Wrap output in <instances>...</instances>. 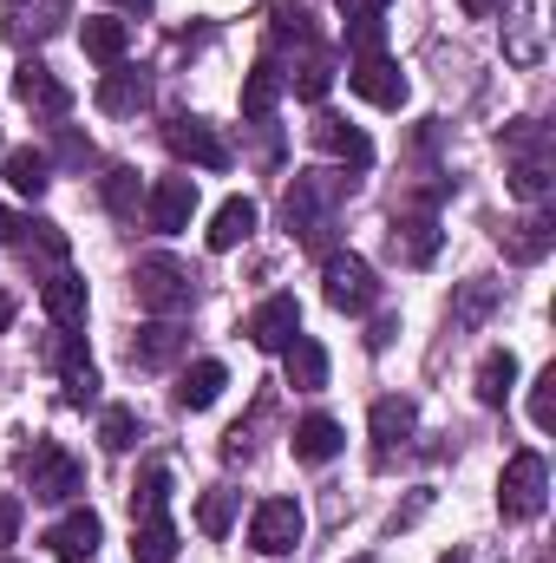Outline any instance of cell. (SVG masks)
<instances>
[{
	"mask_svg": "<svg viewBox=\"0 0 556 563\" xmlns=\"http://www.w3.org/2000/svg\"><path fill=\"white\" fill-rule=\"evenodd\" d=\"M354 190V177L341 170H301L281 197V223L308 243V250H327V230H334V203Z\"/></svg>",
	"mask_w": 556,
	"mask_h": 563,
	"instance_id": "obj_1",
	"label": "cell"
},
{
	"mask_svg": "<svg viewBox=\"0 0 556 563\" xmlns=\"http://www.w3.org/2000/svg\"><path fill=\"white\" fill-rule=\"evenodd\" d=\"M132 295H138L144 314L177 321V314L197 301V276H190L177 256H138V269H132Z\"/></svg>",
	"mask_w": 556,
	"mask_h": 563,
	"instance_id": "obj_2",
	"label": "cell"
},
{
	"mask_svg": "<svg viewBox=\"0 0 556 563\" xmlns=\"http://www.w3.org/2000/svg\"><path fill=\"white\" fill-rule=\"evenodd\" d=\"M321 295H327V308H341V314H367V308L380 301L374 263L354 256V250H327V256H321Z\"/></svg>",
	"mask_w": 556,
	"mask_h": 563,
	"instance_id": "obj_3",
	"label": "cell"
},
{
	"mask_svg": "<svg viewBox=\"0 0 556 563\" xmlns=\"http://www.w3.org/2000/svg\"><path fill=\"white\" fill-rule=\"evenodd\" d=\"M20 472H26V492L40 498V505H66L79 485H86V472H79V459L59 445V439H33V452L20 459Z\"/></svg>",
	"mask_w": 556,
	"mask_h": 563,
	"instance_id": "obj_4",
	"label": "cell"
},
{
	"mask_svg": "<svg viewBox=\"0 0 556 563\" xmlns=\"http://www.w3.org/2000/svg\"><path fill=\"white\" fill-rule=\"evenodd\" d=\"M544 498H551V465L544 452H511L504 459V478H498V511L504 518H544Z\"/></svg>",
	"mask_w": 556,
	"mask_h": 563,
	"instance_id": "obj_5",
	"label": "cell"
},
{
	"mask_svg": "<svg viewBox=\"0 0 556 563\" xmlns=\"http://www.w3.org/2000/svg\"><path fill=\"white\" fill-rule=\"evenodd\" d=\"M301 531H308V518H301L294 498H263L256 518H249V551H263V558H288V551L301 544Z\"/></svg>",
	"mask_w": 556,
	"mask_h": 563,
	"instance_id": "obj_6",
	"label": "cell"
},
{
	"mask_svg": "<svg viewBox=\"0 0 556 563\" xmlns=\"http://www.w3.org/2000/svg\"><path fill=\"white\" fill-rule=\"evenodd\" d=\"M190 217H197V177H157V184L144 190V223H151L157 236L190 230Z\"/></svg>",
	"mask_w": 556,
	"mask_h": 563,
	"instance_id": "obj_7",
	"label": "cell"
},
{
	"mask_svg": "<svg viewBox=\"0 0 556 563\" xmlns=\"http://www.w3.org/2000/svg\"><path fill=\"white\" fill-rule=\"evenodd\" d=\"M66 26V0H0V33L7 46H40Z\"/></svg>",
	"mask_w": 556,
	"mask_h": 563,
	"instance_id": "obj_8",
	"label": "cell"
},
{
	"mask_svg": "<svg viewBox=\"0 0 556 563\" xmlns=\"http://www.w3.org/2000/svg\"><path fill=\"white\" fill-rule=\"evenodd\" d=\"M347 86H354L367 106H380V112H400V106H407V73H400L387 53H360V59L347 66Z\"/></svg>",
	"mask_w": 556,
	"mask_h": 563,
	"instance_id": "obj_9",
	"label": "cell"
},
{
	"mask_svg": "<svg viewBox=\"0 0 556 563\" xmlns=\"http://www.w3.org/2000/svg\"><path fill=\"white\" fill-rule=\"evenodd\" d=\"M164 144H170V157H184V164H197V170H230V144L216 139V125H203V119H170L164 125Z\"/></svg>",
	"mask_w": 556,
	"mask_h": 563,
	"instance_id": "obj_10",
	"label": "cell"
},
{
	"mask_svg": "<svg viewBox=\"0 0 556 563\" xmlns=\"http://www.w3.org/2000/svg\"><path fill=\"white\" fill-rule=\"evenodd\" d=\"M99 544H105V525H99V511H86V505H73V511L46 531V551L59 563H92Z\"/></svg>",
	"mask_w": 556,
	"mask_h": 563,
	"instance_id": "obj_11",
	"label": "cell"
},
{
	"mask_svg": "<svg viewBox=\"0 0 556 563\" xmlns=\"http://www.w3.org/2000/svg\"><path fill=\"white\" fill-rule=\"evenodd\" d=\"M498 243H504V256H511V263H544V256H551V243H556V210H551V203H537L531 217L504 223V236H498Z\"/></svg>",
	"mask_w": 556,
	"mask_h": 563,
	"instance_id": "obj_12",
	"label": "cell"
},
{
	"mask_svg": "<svg viewBox=\"0 0 556 563\" xmlns=\"http://www.w3.org/2000/svg\"><path fill=\"white\" fill-rule=\"evenodd\" d=\"M13 99L20 106H33V112H46V119H66V106H73V92L53 79V66H40V59H20L13 66Z\"/></svg>",
	"mask_w": 556,
	"mask_h": 563,
	"instance_id": "obj_13",
	"label": "cell"
},
{
	"mask_svg": "<svg viewBox=\"0 0 556 563\" xmlns=\"http://www.w3.org/2000/svg\"><path fill=\"white\" fill-rule=\"evenodd\" d=\"M243 334H249L256 347L281 354V347H288V341L301 334V301H294V295H269V301H263V308L249 314V328H243Z\"/></svg>",
	"mask_w": 556,
	"mask_h": 563,
	"instance_id": "obj_14",
	"label": "cell"
},
{
	"mask_svg": "<svg viewBox=\"0 0 556 563\" xmlns=\"http://www.w3.org/2000/svg\"><path fill=\"white\" fill-rule=\"evenodd\" d=\"M308 139L321 144L327 157H341V164H354V170H367L374 164V139L367 132H354L347 119H334V112H314V125H308Z\"/></svg>",
	"mask_w": 556,
	"mask_h": 563,
	"instance_id": "obj_15",
	"label": "cell"
},
{
	"mask_svg": "<svg viewBox=\"0 0 556 563\" xmlns=\"http://www.w3.org/2000/svg\"><path fill=\"white\" fill-rule=\"evenodd\" d=\"M144 106H151V79H144L138 66H105V79H99V112L132 119Z\"/></svg>",
	"mask_w": 556,
	"mask_h": 563,
	"instance_id": "obj_16",
	"label": "cell"
},
{
	"mask_svg": "<svg viewBox=\"0 0 556 563\" xmlns=\"http://www.w3.org/2000/svg\"><path fill=\"white\" fill-rule=\"evenodd\" d=\"M281 374H288V387H294V394L327 387V347H321L314 334H294V341L281 347Z\"/></svg>",
	"mask_w": 556,
	"mask_h": 563,
	"instance_id": "obj_17",
	"label": "cell"
},
{
	"mask_svg": "<svg viewBox=\"0 0 556 563\" xmlns=\"http://www.w3.org/2000/svg\"><path fill=\"white\" fill-rule=\"evenodd\" d=\"M184 328L177 321H151V328H138L132 334V367H144V374H157V367H170L177 354H184Z\"/></svg>",
	"mask_w": 556,
	"mask_h": 563,
	"instance_id": "obj_18",
	"label": "cell"
},
{
	"mask_svg": "<svg viewBox=\"0 0 556 563\" xmlns=\"http://www.w3.org/2000/svg\"><path fill=\"white\" fill-rule=\"evenodd\" d=\"M0 177H7L20 197H46V184H53V157L33 151V144H13V151L0 157Z\"/></svg>",
	"mask_w": 556,
	"mask_h": 563,
	"instance_id": "obj_19",
	"label": "cell"
},
{
	"mask_svg": "<svg viewBox=\"0 0 556 563\" xmlns=\"http://www.w3.org/2000/svg\"><path fill=\"white\" fill-rule=\"evenodd\" d=\"M256 217H263V210H256L249 197H230V203H223V210L210 217V250H216V256L243 250V243L256 236Z\"/></svg>",
	"mask_w": 556,
	"mask_h": 563,
	"instance_id": "obj_20",
	"label": "cell"
},
{
	"mask_svg": "<svg viewBox=\"0 0 556 563\" xmlns=\"http://www.w3.org/2000/svg\"><path fill=\"white\" fill-rule=\"evenodd\" d=\"M40 308H46L59 328H79V321H86V276L53 269V276H46V288H40Z\"/></svg>",
	"mask_w": 556,
	"mask_h": 563,
	"instance_id": "obj_21",
	"label": "cell"
},
{
	"mask_svg": "<svg viewBox=\"0 0 556 563\" xmlns=\"http://www.w3.org/2000/svg\"><path fill=\"white\" fill-rule=\"evenodd\" d=\"M341 445H347V432L327 413H308V420L294 426V459L301 465H327V459H341Z\"/></svg>",
	"mask_w": 556,
	"mask_h": 563,
	"instance_id": "obj_22",
	"label": "cell"
},
{
	"mask_svg": "<svg viewBox=\"0 0 556 563\" xmlns=\"http://www.w3.org/2000/svg\"><path fill=\"white\" fill-rule=\"evenodd\" d=\"M79 46H86V59H99V66H125L132 26H125V20H86V26H79Z\"/></svg>",
	"mask_w": 556,
	"mask_h": 563,
	"instance_id": "obj_23",
	"label": "cell"
},
{
	"mask_svg": "<svg viewBox=\"0 0 556 563\" xmlns=\"http://www.w3.org/2000/svg\"><path fill=\"white\" fill-rule=\"evenodd\" d=\"M223 387H230V367H223V361H197V367L177 380V407L203 413V407H216V400H223Z\"/></svg>",
	"mask_w": 556,
	"mask_h": 563,
	"instance_id": "obj_24",
	"label": "cell"
},
{
	"mask_svg": "<svg viewBox=\"0 0 556 563\" xmlns=\"http://www.w3.org/2000/svg\"><path fill=\"white\" fill-rule=\"evenodd\" d=\"M393 256L413 263V269H425V263L438 256V223H432V217H393Z\"/></svg>",
	"mask_w": 556,
	"mask_h": 563,
	"instance_id": "obj_25",
	"label": "cell"
},
{
	"mask_svg": "<svg viewBox=\"0 0 556 563\" xmlns=\"http://www.w3.org/2000/svg\"><path fill=\"white\" fill-rule=\"evenodd\" d=\"M367 426H374V445H380V452H393V445H407V439H413L419 407H413V400H374Z\"/></svg>",
	"mask_w": 556,
	"mask_h": 563,
	"instance_id": "obj_26",
	"label": "cell"
},
{
	"mask_svg": "<svg viewBox=\"0 0 556 563\" xmlns=\"http://www.w3.org/2000/svg\"><path fill=\"white\" fill-rule=\"evenodd\" d=\"M281 92H288L281 66H276V59H256V66H249V79H243V119H269Z\"/></svg>",
	"mask_w": 556,
	"mask_h": 563,
	"instance_id": "obj_27",
	"label": "cell"
},
{
	"mask_svg": "<svg viewBox=\"0 0 556 563\" xmlns=\"http://www.w3.org/2000/svg\"><path fill=\"white\" fill-rule=\"evenodd\" d=\"M511 387H518V354H511V347H491V354L478 361V400H485V407H504Z\"/></svg>",
	"mask_w": 556,
	"mask_h": 563,
	"instance_id": "obj_28",
	"label": "cell"
},
{
	"mask_svg": "<svg viewBox=\"0 0 556 563\" xmlns=\"http://www.w3.org/2000/svg\"><path fill=\"white\" fill-rule=\"evenodd\" d=\"M132 558L170 563L177 558V525H170V518H138V525H132Z\"/></svg>",
	"mask_w": 556,
	"mask_h": 563,
	"instance_id": "obj_29",
	"label": "cell"
},
{
	"mask_svg": "<svg viewBox=\"0 0 556 563\" xmlns=\"http://www.w3.org/2000/svg\"><path fill=\"white\" fill-rule=\"evenodd\" d=\"M301 99H327V86H334V59L321 53V46H301V59H294V73H281Z\"/></svg>",
	"mask_w": 556,
	"mask_h": 563,
	"instance_id": "obj_30",
	"label": "cell"
},
{
	"mask_svg": "<svg viewBox=\"0 0 556 563\" xmlns=\"http://www.w3.org/2000/svg\"><path fill=\"white\" fill-rule=\"evenodd\" d=\"M164 505H170V465H144L132 478V525L138 518H164Z\"/></svg>",
	"mask_w": 556,
	"mask_h": 563,
	"instance_id": "obj_31",
	"label": "cell"
},
{
	"mask_svg": "<svg viewBox=\"0 0 556 563\" xmlns=\"http://www.w3.org/2000/svg\"><path fill=\"white\" fill-rule=\"evenodd\" d=\"M236 505H243V492H230V485L203 492V505H197V531H203V538H230V525H236Z\"/></svg>",
	"mask_w": 556,
	"mask_h": 563,
	"instance_id": "obj_32",
	"label": "cell"
},
{
	"mask_svg": "<svg viewBox=\"0 0 556 563\" xmlns=\"http://www.w3.org/2000/svg\"><path fill=\"white\" fill-rule=\"evenodd\" d=\"M491 308H498V282H465V288H458V301H452V328L465 334V328H478Z\"/></svg>",
	"mask_w": 556,
	"mask_h": 563,
	"instance_id": "obj_33",
	"label": "cell"
},
{
	"mask_svg": "<svg viewBox=\"0 0 556 563\" xmlns=\"http://www.w3.org/2000/svg\"><path fill=\"white\" fill-rule=\"evenodd\" d=\"M551 170H556V157H518V164H511V190H518L524 203H544V197H551Z\"/></svg>",
	"mask_w": 556,
	"mask_h": 563,
	"instance_id": "obj_34",
	"label": "cell"
},
{
	"mask_svg": "<svg viewBox=\"0 0 556 563\" xmlns=\"http://www.w3.org/2000/svg\"><path fill=\"white\" fill-rule=\"evenodd\" d=\"M99 197H105V210H112V217H138V170H132V164H112Z\"/></svg>",
	"mask_w": 556,
	"mask_h": 563,
	"instance_id": "obj_35",
	"label": "cell"
},
{
	"mask_svg": "<svg viewBox=\"0 0 556 563\" xmlns=\"http://www.w3.org/2000/svg\"><path fill=\"white\" fill-rule=\"evenodd\" d=\"M288 40H294V46H321V40H314V13H308L301 0H276V46H288Z\"/></svg>",
	"mask_w": 556,
	"mask_h": 563,
	"instance_id": "obj_36",
	"label": "cell"
},
{
	"mask_svg": "<svg viewBox=\"0 0 556 563\" xmlns=\"http://www.w3.org/2000/svg\"><path fill=\"white\" fill-rule=\"evenodd\" d=\"M99 445H105V452H132V445H138V413H132V407H105V413H99Z\"/></svg>",
	"mask_w": 556,
	"mask_h": 563,
	"instance_id": "obj_37",
	"label": "cell"
},
{
	"mask_svg": "<svg viewBox=\"0 0 556 563\" xmlns=\"http://www.w3.org/2000/svg\"><path fill=\"white\" fill-rule=\"evenodd\" d=\"M59 380H66V400H73V407H92V400H99V367H92V361L66 367Z\"/></svg>",
	"mask_w": 556,
	"mask_h": 563,
	"instance_id": "obj_38",
	"label": "cell"
},
{
	"mask_svg": "<svg viewBox=\"0 0 556 563\" xmlns=\"http://www.w3.org/2000/svg\"><path fill=\"white\" fill-rule=\"evenodd\" d=\"M531 420L544 426V432L556 426V367H544V374H537V387H531Z\"/></svg>",
	"mask_w": 556,
	"mask_h": 563,
	"instance_id": "obj_39",
	"label": "cell"
},
{
	"mask_svg": "<svg viewBox=\"0 0 556 563\" xmlns=\"http://www.w3.org/2000/svg\"><path fill=\"white\" fill-rule=\"evenodd\" d=\"M46 354H53V367H59V374H66V367H79V361H92V354H86V334H73V328H59Z\"/></svg>",
	"mask_w": 556,
	"mask_h": 563,
	"instance_id": "obj_40",
	"label": "cell"
},
{
	"mask_svg": "<svg viewBox=\"0 0 556 563\" xmlns=\"http://www.w3.org/2000/svg\"><path fill=\"white\" fill-rule=\"evenodd\" d=\"M20 518H26V505H20V498H0V544L20 538Z\"/></svg>",
	"mask_w": 556,
	"mask_h": 563,
	"instance_id": "obj_41",
	"label": "cell"
},
{
	"mask_svg": "<svg viewBox=\"0 0 556 563\" xmlns=\"http://www.w3.org/2000/svg\"><path fill=\"white\" fill-rule=\"evenodd\" d=\"M59 157H66V164H92V139L66 132V139H59Z\"/></svg>",
	"mask_w": 556,
	"mask_h": 563,
	"instance_id": "obj_42",
	"label": "cell"
},
{
	"mask_svg": "<svg viewBox=\"0 0 556 563\" xmlns=\"http://www.w3.org/2000/svg\"><path fill=\"white\" fill-rule=\"evenodd\" d=\"M20 236H26V217H20V210H7V203H0V243H20Z\"/></svg>",
	"mask_w": 556,
	"mask_h": 563,
	"instance_id": "obj_43",
	"label": "cell"
},
{
	"mask_svg": "<svg viewBox=\"0 0 556 563\" xmlns=\"http://www.w3.org/2000/svg\"><path fill=\"white\" fill-rule=\"evenodd\" d=\"M393 334H400V321H393V314H380V321H374V334H367V347H387Z\"/></svg>",
	"mask_w": 556,
	"mask_h": 563,
	"instance_id": "obj_44",
	"label": "cell"
},
{
	"mask_svg": "<svg viewBox=\"0 0 556 563\" xmlns=\"http://www.w3.org/2000/svg\"><path fill=\"white\" fill-rule=\"evenodd\" d=\"M347 20H367V13H387V0H341Z\"/></svg>",
	"mask_w": 556,
	"mask_h": 563,
	"instance_id": "obj_45",
	"label": "cell"
},
{
	"mask_svg": "<svg viewBox=\"0 0 556 563\" xmlns=\"http://www.w3.org/2000/svg\"><path fill=\"white\" fill-rule=\"evenodd\" d=\"M458 7H465V13H471V20H491V13H504V7H511V0H458Z\"/></svg>",
	"mask_w": 556,
	"mask_h": 563,
	"instance_id": "obj_46",
	"label": "cell"
},
{
	"mask_svg": "<svg viewBox=\"0 0 556 563\" xmlns=\"http://www.w3.org/2000/svg\"><path fill=\"white\" fill-rule=\"evenodd\" d=\"M13 314H20V301H13V295H7V288H0V334H7V328H13Z\"/></svg>",
	"mask_w": 556,
	"mask_h": 563,
	"instance_id": "obj_47",
	"label": "cell"
},
{
	"mask_svg": "<svg viewBox=\"0 0 556 563\" xmlns=\"http://www.w3.org/2000/svg\"><path fill=\"white\" fill-rule=\"evenodd\" d=\"M112 7H125V13H151V0H112Z\"/></svg>",
	"mask_w": 556,
	"mask_h": 563,
	"instance_id": "obj_48",
	"label": "cell"
},
{
	"mask_svg": "<svg viewBox=\"0 0 556 563\" xmlns=\"http://www.w3.org/2000/svg\"><path fill=\"white\" fill-rule=\"evenodd\" d=\"M438 563H465V551H452V558H438Z\"/></svg>",
	"mask_w": 556,
	"mask_h": 563,
	"instance_id": "obj_49",
	"label": "cell"
},
{
	"mask_svg": "<svg viewBox=\"0 0 556 563\" xmlns=\"http://www.w3.org/2000/svg\"><path fill=\"white\" fill-rule=\"evenodd\" d=\"M354 563H374V558H354Z\"/></svg>",
	"mask_w": 556,
	"mask_h": 563,
	"instance_id": "obj_50",
	"label": "cell"
},
{
	"mask_svg": "<svg viewBox=\"0 0 556 563\" xmlns=\"http://www.w3.org/2000/svg\"><path fill=\"white\" fill-rule=\"evenodd\" d=\"M7 563H13V558H7Z\"/></svg>",
	"mask_w": 556,
	"mask_h": 563,
	"instance_id": "obj_51",
	"label": "cell"
}]
</instances>
